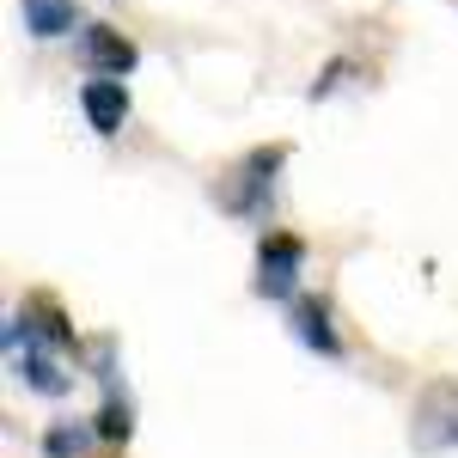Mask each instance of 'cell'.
I'll use <instances>...</instances> for the list:
<instances>
[{
  "mask_svg": "<svg viewBox=\"0 0 458 458\" xmlns=\"http://www.w3.org/2000/svg\"><path fill=\"white\" fill-rule=\"evenodd\" d=\"M282 165H287V141H269V147H250L239 165H226V177L214 183V202L226 214H239L250 226H263L269 208H276V183H282Z\"/></svg>",
  "mask_w": 458,
  "mask_h": 458,
  "instance_id": "1",
  "label": "cell"
},
{
  "mask_svg": "<svg viewBox=\"0 0 458 458\" xmlns=\"http://www.w3.org/2000/svg\"><path fill=\"white\" fill-rule=\"evenodd\" d=\"M306 257L312 245L287 226H263L257 233V263H250V293L269 300V306H293L300 300V282H306Z\"/></svg>",
  "mask_w": 458,
  "mask_h": 458,
  "instance_id": "2",
  "label": "cell"
},
{
  "mask_svg": "<svg viewBox=\"0 0 458 458\" xmlns=\"http://www.w3.org/2000/svg\"><path fill=\"white\" fill-rule=\"evenodd\" d=\"M0 343H49V349H62V354H80L73 318L62 312L55 293H25V306L6 318V336Z\"/></svg>",
  "mask_w": 458,
  "mask_h": 458,
  "instance_id": "3",
  "label": "cell"
},
{
  "mask_svg": "<svg viewBox=\"0 0 458 458\" xmlns=\"http://www.w3.org/2000/svg\"><path fill=\"white\" fill-rule=\"evenodd\" d=\"M410 440L422 453H458V379H434L410 410Z\"/></svg>",
  "mask_w": 458,
  "mask_h": 458,
  "instance_id": "4",
  "label": "cell"
},
{
  "mask_svg": "<svg viewBox=\"0 0 458 458\" xmlns=\"http://www.w3.org/2000/svg\"><path fill=\"white\" fill-rule=\"evenodd\" d=\"M6 367H13V379L37 397H68L73 391V373H68V354L49 349V343H6Z\"/></svg>",
  "mask_w": 458,
  "mask_h": 458,
  "instance_id": "5",
  "label": "cell"
},
{
  "mask_svg": "<svg viewBox=\"0 0 458 458\" xmlns=\"http://www.w3.org/2000/svg\"><path fill=\"white\" fill-rule=\"evenodd\" d=\"M287 330H293V343H300V349L324 354V360H343V354H349V343H343L336 312H330V300H324V293H300V300L287 306Z\"/></svg>",
  "mask_w": 458,
  "mask_h": 458,
  "instance_id": "6",
  "label": "cell"
},
{
  "mask_svg": "<svg viewBox=\"0 0 458 458\" xmlns=\"http://www.w3.org/2000/svg\"><path fill=\"white\" fill-rule=\"evenodd\" d=\"M80 68L105 73V80H129V73L141 68V49H135V37L116 31V25H80Z\"/></svg>",
  "mask_w": 458,
  "mask_h": 458,
  "instance_id": "7",
  "label": "cell"
},
{
  "mask_svg": "<svg viewBox=\"0 0 458 458\" xmlns=\"http://www.w3.org/2000/svg\"><path fill=\"white\" fill-rule=\"evenodd\" d=\"M80 110H86V129H92V135L116 141V135H123V123H129V110H135V98H129V80L86 73V80H80Z\"/></svg>",
  "mask_w": 458,
  "mask_h": 458,
  "instance_id": "8",
  "label": "cell"
},
{
  "mask_svg": "<svg viewBox=\"0 0 458 458\" xmlns=\"http://www.w3.org/2000/svg\"><path fill=\"white\" fill-rule=\"evenodd\" d=\"M19 19L37 43H55V37L80 31V6L73 0H19Z\"/></svg>",
  "mask_w": 458,
  "mask_h": 458,
  "instance_id": "9",
  "label": "cell"
},
{
  "mask_svg": "<svg viewBox=\"0 0 458 458\" xmlns=\"http://www.w3.org/2000/svg\"><path fill=\"white\" fill-rule=\"evenodd\" d=\"M98 440V422L92 416H68V422L43 428V458H86V446Z\"/></svg>",
  "mask_w": 458,
  "mask_h": 458,
  "instance_id": "10",
  "label": "cell"
},
{
  "mask_svg": "<svg viewBox=\"0 0 458 458\" xmlns=\"http://www.w3.org/2000/svg\"><path fill=\"white\" fill-rule=\"evenodd\" d=\"M92 422H98V440L116 446V440H129V434H135V403H129L123 391H105V403H98V416H92Z\"/></svg>",
  "mask_w": 458,
  "mask_h": 458,
  "instance_id": "11",
  "label": "cell"
}]
</instances>
